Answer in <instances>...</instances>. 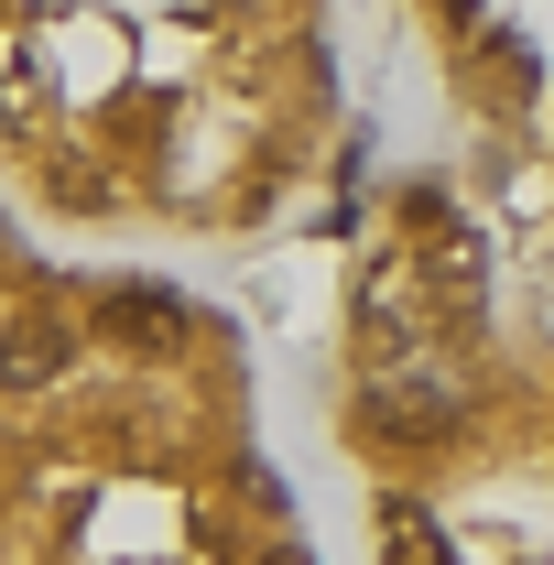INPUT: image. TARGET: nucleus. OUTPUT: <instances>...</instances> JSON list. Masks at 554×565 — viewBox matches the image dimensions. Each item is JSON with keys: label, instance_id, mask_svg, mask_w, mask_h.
I'll return each instance as SVG.
<instances>
[{"label": "nucleus", "instance_id": "obj_1", "mask_svg": "<svg viewBox=\"0 0 554 565\" xmlns=\"http://www.w3.org/2000/svg\"><path fill=\"white\" fill-rule=\"evenodd\" d=\"M392 565H446L435 544H424V511H392Z\"/></svg>", "mask_w": 554, "mask_h": 565}]
</instances>
